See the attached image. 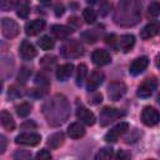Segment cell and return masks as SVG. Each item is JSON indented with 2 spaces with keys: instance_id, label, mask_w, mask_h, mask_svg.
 I'll use <instances>...</instances> for the list:
<instances>
[{
  "instance_id": "ffe728a7",
  "label": "cell",
  "mask_w": 160,
  "mask_h": 160,
  "mask_svg": "<svg viewBox=\"0 0 160 160\" xmlns=\"http://www.w3.org/2000/svg\"><path fill=\"white\" fill-rule=\"evenodd\" d=\"M0 121H1V125L5 130L8 131H12L15 129V121L11 116V114L6 110H2L1 114H0Z\"/></svg>"
},
{
  "instance_id": "4dcf8cb0",
  "label": "cell",
  "mask_w": 160,
  "mask_h": 160,
  "mask_svg": "<svg viewBox=\"0 0 160 160\" xmlns=\"http://www.w3.org/2000/svg\"><path fill=\"white\" fill-rule=\"evenodd\" d=\"M18 4V0H0V9L2 11H10Z\"/></svg>"
},
{
  "instance_id": "44dd1931",
  "label": "cell",
  "mask_w": 160,
  "mask_h": 160,
  "mask_svg": "<svg viewBox=\"0 0 160 160\" xmlns=\"http://www.w3.org/2000/svg\"><path fill=\"white\" fill-rule=\"evenodd\" d=\"M68 135L71 139H80V138H82L85 135V129H84V126L81 124L72 122L68 128Z\"/></svg>"
},
{
  "instance_id": "484cf974",
  "label": "cell",
  "mask_w": 160,
  "mask_h": 160,
  "mask_svg": "<svg viewBox=\"0 0 160 160\" xmlns=\"http://www.w3.org/2000/svg\"><path fill=\"white\" fill-rule=\"evenodd\" d=\"M105 44L112 49V50H119L120 46H119V38L115 35V34H110L105 38Z\"/></svg>"
},
{
  "instance_id": "5b68a950",
  "label": "cell",
  "mask_w": 160,
  "mask_h": 160,
  "mask_svg": "<svg viewBox=\"0 0 160 160\" xmlns=\"http://www.w3.org/2000/svg\"><path fill=\"white\" fill-rule=\"evenodd\" d=\"M156 88H158V80H156V78H154V76L146 78L140 84V86L138 88V92L136 94H138L139 98H149L154 92V90H156Z\"/></svg>"
},
{
  "instance_id": "52a82bcc",
  "label": "cell",
  "mask_w": 160,
  "mask_h": 160,
  "mask_svg": "<svg viewBox=\"0 0 160 160\" xmlns=\"http://www.w3.org/2000/svg\"><path fill=\"white\" fill-rule=\"evenodd\" d=\"M126 94V85L122 81H114L108 86V95L110 100L118 101Z\"/></svg>"
},
{
  "instance_id": "8992f818",
  "label": "cell",
  "mask_w": 160,
  "mask_h": 160,
  "mask_svg": "<svg viewBox=\"0 0 160 160\" xmlns=\"http://www.w3.org/2000/svg\"><path fill=\"white\" fill-rule=\"evenodd\" d=\"M141 121L146 126H155L160 121V114L155 108L145 106L141 112Z\"/></svg>"
},
{
  "instance_id": "d6986e66",
  "label": "cell",
  "mask_w": 160,
  "mask_h": 160,
  "mask_svg": "<svg viewBox=\"0 0 160 160\" xmlns=\"http://www.w3.org/2000/svg\"><path fill=\"white\" fill-rule=\"evenodd\" d=\"M72 32L71 28L65 26V25H52L51 26V34L56 38V39H66L70 34Z\"/></svg>"
},
{
  "instance_id": "8d00e7d4",
  "label": "cell",
  "mask_w": 160,
  "mask_h": 160,
  "mask_svg": "<svg viewBox=\"0 0 160 160\" xmlns=\"http://www.w3.org/2000/svg\"><path fill=\"white\" fill-rule=\"evenodd\" d=\"M82 38H85L88 42H95V41H96V36H95L92 32H90V31L84 32V34H82Z\"/></svg>"
},
{
  "instance_id": "9a60e30c",
  "label": "cell",
  "mask_w": 160,
  "mask_h": 160,
  "mask_svg": "<svg viewBox=\"0 0 160 160\" xmlns=\"http://www.w3.org/2000/svg\"><path fill=\"white\" fill-rule=\"evenodd\" d=\"M44 26H45V21L44 20L35 19V20H31V21L26 22V25H25V32L29 36H34V35L39 34L40 31H42Z\"/></svg>"
},
{
  "instance_id": "74e56055",
  "label": "cell",
  "mask_w": 160,
  "mask_h": 160,
  "mask_svg": "<svg viewBox=\"0 0 160 160\" xmlns=\"http://www.w3.org/2000/svg\"><path fill=\"white\" fill-rule=\"evenodd\" d=\"M35 129L36 128V124L34 122V121H30V120H28V121H25V122H22L21 124V129Z\"/></svg>"
},
{
  "instance_id": "f6af8a7d",
  "label": "cell",
  "mask_w": 160,
  "mask_h": 160,
  "mask_svg": "<svg viewBox=\"0 0 160 160\" xmlns=\"http://www.w3.org/2000/svg\"><path fill=\"white\" fill-rule=\"evenodd\" d=\"M96 1H98V0H86V2H88V4H95Z\"/></svg>"
},
{
  "instance_id": "e0dca14e",
  "label": "cell",
  "mask_w": 160,
  "mask_h": 160,
  "mask_svg": "<svg viewBox=\"0 0 160 160\" xmlns=\"http://www.w3.org/2000/svg\"><path fill=\"white\" fill-rule=\"evenodd\" d=\"M135 45V38L131 34H125L119 38V46L124 52H128Z\"/></svg>"
},
{
  "instance_id": "7402d4cb",
  "label": "cell",
  "mask_w": 160,
  "mask_h": 160,
  "mask_svg": "<svg viewBox=\"0 0 160 160\" xmlns=\"http://www.w3.org/2000/svg\"><path fill=\"white\" fill-rule=\"evenodd\" d=\"M62 144H64V134L61 131L50 135L49 139H48V145L52 149H56V148L61 146Z\"/></svg>"
},
{
  "instance_id": "ee69618b",
  "label": "cell",
  "mask_w": 160,
  "mask_h": 160,
  "mask_svg": "<svg viewBox=\"0 0 160 160\" xmlns=\"http://www.w3.org/2000/svg\"><path fill=\"white\" fill-rule=\"evenodd\" d=\"M156 65H158V68L160 69V55L156 56Z\"/></svg>"
},
{
  "instance_id": "7bdbcfd3",
  "label": "cell",
  "mask_w": 160,
  "mask_h": 160,
  "mask_svg": "<svg viewBox=\"0 0 160 160\" xmlns=\"http://www.w3.org/2000/svg\"><path fill=\"white\" fill-rule=\"evenodd\" d=\"M50 1H51V0H40V2H41V4H44V5H49V4H50Z\"/></svg>"
},
{
  "instance_id": "ba28073f",
  "label": "cell",
  "mask_w": 160,
  "mask_h": 160,
  "mask_svg": "<svg viewBox=\"0 0 160 160\" xmlns=\"http://www.w3.org/2000/svg\"><path fill=\"white\" fill-rule=\"evenodd\" d=\"M128 130H129V124L125 122V121H121L120 124L115 125L110 131H108V132L105 134L104 140L108 141V142H115V141H118V139H119L121 135H124Z\"/></svg>"
},
{
  "instance_id": "60d3db41",
  "label": "cell",
  "mask_w": 160,
  "mask_h": 160,
  "mask_svg": "<svg viewBox=\"0 0 160 160\" xmlns=\"http://www.w3.org/2000/svg\"><path fill=\"white\" fill-rule=\"evenodd\" d=\"M9 95H10V96H20V95H21V92H20V91H18L15 86H11V88L9 89Z\"/></svg>"
},
{
  "instance_id": "3957f363",
  "label": "cell",
  "mask_w": 160,
  "mask_h": 160,
  "mask_svg": "<svg viewBox=\"0 0 160 160\" xmlns=\"http://www.w3.org/2000/svg\"><path fill=\"white\" fill-rule=\"evenodd\" d=\"M125 112L121 111L120 109H116V108H110V106H106L101 110L100 112V125L101 126H106L109 125L110 122H112L114 120L116 119H120L121 116H124Z\"/></svg>"
},
{
  "instance_id": "b9f144b4",
  "label": "cell",
  "mask_w": 160,
  "mask_h": 160,
  "mask_svg": "<svg viewBox=\"0 0 160 160\" xmlns=\"http://www.w3.org/2000/svg\"><path fill=\"white\" fill-rule=\"evenodd\" d=\"M116 158H119V159H122V158H129V155H128V154H124L122 151H119V154L116 155Z\"/></svg>"
},
{
  "instance_id": "d590c367",
  "label": "cell",
  "mask_w": 160,
  "mask_h": 160,
  "mask_svg": "<svg viewBox=\"0 0 160 160\" xmlns=\"http://www.w3.org/2000/svg\"><path fill=\"white\" fill-rule=\"evenodd\" d=\"M101 100H102V95L101 94H99V92H96L95 95H92L91 98H90V104H92V105H96V104H99V102H101Z\"/></svg>"
},
{
  "instance_id": "277c9868",
  "label": "cell",
  "mask_w": 160,
  "mask_h": 160,
  "mask_svg": "<svg viewBox=\"0 0 160 160\" xmlns=\"http://www.w3.org/2000/svg\"><path fill=\"white\" fill-rule=\"evenodd\" d=\"M19 25L16 24L15 20L9 19V18H2L1 19V34L6 39H12L19 34Z\"/></svg>"
},
{
  "instance_id": "f35d334b",
  "label": "cell",
  "mask_w": 160,
  "mask_h": 160,
  "mask_svg": "<svg viewBox=\"0 0 160 160\" xmlns=\"http://www.w3.org/2000/svg\"><path fill=\"white\" fill-rule=\"evenodd\" d=\"M5 148H6V139L4 135H1L0 136V154H4Z\"/></svg>"
},
{
  "instance_id": "2e32d148",
  "label": "cell",
  "mask_w": 160,
  "mask_h": 160,
  "mask_svg": "<svg viewBox=\"0 0 160 160\" xmlns=\"http://www.w3.org/2000/svg\"><path fill=\"white\" fill-rule=\"evenodd\" d=\"M159 32H160V21L155 20V21H151L144 26L140 36L142 39H150V38H154L155 35H158Z\"/></svg>"
},
{
  "instance_id": "9c48e42d",
  "label": "cell",
  "mask_w": 160,
  "mask_h": 160,
  "mask_svg": "<svg viewBox=\"0 0 160 160\" xmlns=\"http://www.w3.org/2000/svg\"><path fill=\"white\" fill-rule=\"evenodd\" d=\"M41 140V136L36 132H22L15 138V142L20 145L28 146H36Z\"/></svg>"
},
{
  "instance_id": "30bf717a",
  "label": "cell",
  "mask_w": 160,
  "mask_h": 160,
  "mask_svg": "<svg viewBox=\"0 0 160 160\" xmlns=\"http://www.w3.org/2000/svg\"><path fill=\"white\" fill-rule=\"evenodd\" d=\"M91 60L95 65L98 66H104V65H108L110 61H111V56L110 54L106 51V50H102V49H96L92 51L91 54Z\"/></svg>"
},
{
  "instance_id": "ab89813d",
  "label": "cell",
  "mask_w": 160,
  "mask_h": 160,
  "mask_svg": "<svg viewBox=\"0 0 160 160\" xmlns=\"http://www.w3.org/2000/svg\"><path fill=\"white\" fill-rule=\"evenodd\" d=\"M62 14H64V6L60 5V4H58L56 8H55V15L56 16H61Z\"/></svg>"
},
{
  "instance_id": "cb8c5ba5",
  "label": "cell",
  "mask_w": 160,
  "mask_h": 160,
  "mask_svg": "<svg viewBox=\"0 0 160 160\" xmlns=\"http://www.w3.org/2000/svg\"><path fill=\"white\" fill-rule=\"evenodd\" d=\"M55 64H56V58H55L54 55H46V56H44V58L40 60V65H41V68L45 69V70L51 69Z\"/></svg>"
},
{
  "instance_id": "4316f807",
  "label": "cell",
  "mask_w": 160,
  "mask_h": 160,
  "mask_svg": "<svg viewBox=\"0 0 160 160\" xmlns=\"http://www.w3.org/2000/svg\"><path fill=\"white\" fill-rule=\"evenodd\" d=\"M88 74V68L85 64H80L78 66V72H76V84L78 85H81L82 81L85 80V76Z\"/></svg>"
},
{
  "instance_id": "f546056e",
  "label": "cell",
  "mask_w": 160,
  "mask_h": 160,
  "mask_svg": "<svg viewBox=\"0 0 160 160\" xmlns=\"http://www.w3.org/2000/svg\"><path fill=\"white\" fill-rule=\"evenodd\" d=\"M112 156V148L110 146H106V148H102L98 154H96V159H101V160H106V159H110Z\"/></svg>"
},
{
  "instance_id": "7c38bea8",
  "label": "cell",
  "mask_w": 160,
  "mask_h": 160,
  "mask_svg": "<svg viewBox=\"0 0 160 160\" xmlns=\"http://www.w3.org/2000/svg\"><path fill=\"white\" fill-rule=\"evenodd\" d=\"M19 54L24 60H31L36 56V49L31 42L24 40L19 46Z\"/></svg>"
},
{
  "instance_id": "83f0119b",
  "label": "cell",
  "mask_w": 160,
  "mask_h": 160,
  "mask_svg": "<svg viewBox=\"0 0 160 160\" xmlns=\"http://www.w3.org/2000/svg\"><path fill=\"white\" fill-rule=\"evenodd\" d=\"M82 18H84V20H85L88 24H92V22H95V20H96V14H95V11H94L92 9L86 8V9H84V11H82Z\"/></svg>"
},
{
  "instance_id": "bcb514c9",
  "label": "cell",
  "mask_w": 160,
  "mask_h": 160,
  "mask_svg": "<svg viewBox=\"0 0 160 160\" xmlns=\"http://www.w3.org/2000/svg\"><path fill=\"white\" fill-rule=\"evenodd\" d=\"M158 102L160 104V95H159V98H158Z\"/></svg>"
},
{
  "instance_id": "603a6c76",
  "label": "cell",
  "mask_w": 160,
  "mask_h": 160,
  "mask_svg": "<svg viewBox=\"0 0 160 160\" xmlns=\"http://www.w3.org/2000/svg\"><path fill=\"white\" fill-rule=\"evenodd\" d=\"M38 44H39V46L42 49V50H51L52 48H54V45H55V41L50 38V36H41L40 39H39V41H38Z\"/></svg>"
},
{
  "instance_id": "836d02e7",
  "label": "cell",
  "mask_w": 160,
  "mask_h": 160,
  "mask_svg": "<svg viewBox=\"0 0 160 160\" xmlns=\"http://www.w3.org/2000/svg\"><path fill=\"white\" fill-rule=\"evenodd\" d=\"M36 159H40V160H48V159H51V154H50L46 149H42V150H40V151L36 154Z\"/></svg>"
},
{
  "instance_id": "4fadbf2b",
  "label": "cell",
  "mask_w": 160,
  "mask_h": 160,
  "mask_svg": "<svg viewBox=\"0 0 160 160\" xmlns=\"http://www.w3.org/2000/svg\"><path fill=\"white\" fill-rule=\"evenodd\" d=\"M76 118L81 122H84L85 125L91 126V125L95 124V115L89 109H86L85 106H79L78 108V110H76Z\"/></svg>"
},
{
  "instance_id": "ac0fdd59",
  "label": "cell",
  "mask_w": 160,
  "mask_h": 160,
  "mask_svg": "<svg viewBox=\"0 0 160 160\" xmlns=\"http://www.w3.org/2000/svg\"><path fill=\"white\" fill-rule=\"evenodd\" d=\"M72 70H74V65L72 64H64V65L59 66L56 69V78H58V80L66 81L71 76Z\"/></svg>"
},
{
  "instance_id": "1f68e13d",
  "label": "cell",
  "mask_w": 160,
  "mask_h": 160,
  "mask_svg": "<svg viewBox=\"0 0 160 160\" xmlns=\"http://www.w3.org/2000/svg\"><path fill=\"white\" fill-rule=\"evenodd\" d=\"M148 15L151 18H156L160 15V4L159 2H151L148 8Z\"/></svg>"
},
{
  "instance_id": "d6a6232c",
  "label": "cell",
  "mask_w": 160,
  "mask_h": 160,
  "mask_svg": "<svg viewBox=\"0 0 160 160\" xmlns=\"http://www.w3.org/2000/svg\"><path fill=\"white\" fill-rule=\"evenodd\" d=\"M30 74H31L30 69H28V68H22V69L20 70V72H19L18 80H19L21 84H24V82H26V80L30 78Z\"/></svg>"
},
{
  "instance_id": "8fae6325",
  "label": "cell",
  "mask_w": 160,
  "mask_h": 160,
  "mask_svg": "<svg viewBox=\"0 0 160 160\" xmlns=\"http://www.w3.org/2000/svg\"><path fill=\"white\" fill-rule=\"evenodd\" d=\"M148 65H149V59H148L146 56L136 58V59L131 62V65H130V68H129V72H130L131 75L136 76V75L141 74V72L148 68Z\"/></svg>"
},
{
  "instance_id": "d4e9b609",
  "label": "cell",
  "mask_w": 160,
  "mask_h": 160,
  "mask_svg": "<svg viewBox=\"0 0 160 160\" xmlns=\"http://www.w3.org/2000/svg\"><path fill=\"white\" fill-rule=\"evenodd\" d=\"M31 112V105L29 102H21L20 105L16 106V114L20 118H26Z\"/></svg>"
},
{
  "instance_id": "7a4b0ae2",
  "label": "cell",
  "mask_w": 160,
  "mask_h": 160,
  "mask_svg": "<svg viewBox=\"0 0 160 160\" xmlns=\"http://www.w3.org/2000/svg\"><path fill=\"white\" fill-rule=\"evenodd\" d=\"M61 54L68 59H76V58L82 56L84 48L79 40L71 39L64 42V45L61 46Z\"/></svg>"
},
{
  "instance_id": "6da1fadb",
  "label": "cell",
  "mask_w": 160,
  "mask_h": 160,
  "mask_svg": "<svg viewBox=\"0 0 160 160\" xmlns=\"http://www.w3.org/2000/svg\"><path fill=\"white\" fill-rule=\"evenodd\" d=\"M141 16V4L139 0H121L114 15V20L120 26H134Z\"/></svg>"
},
{
  "instance_id": "5bb4252c",
  "label": "cell",
  "mask_w": 160,
  "mask_h": 160,
  "mask_svg": "<svg viewBox=\"0 0 160 160\" xmlns=\"http://www.w3.org/2000/svg\"><path fill=\"white\" fill-rule=\"evenodd\" d=\"M104 81V74L99 70L91 72L90 78L88 79V82H86V89L88 91H95Z\"/></svg>"
},
{
  "instance_id": "f1b7e54d",
  "label": "cell",
  "mask_w": 160,
  "mask_h": 160,
  "mask_svg": "<svg viewBox=\"0 0 160 160\" xmlns=\"http://www.w3.org/2000/svg\"><path fill=\"white\" fill-rule=\"evenodd\" d=\"M30 12V8H29V2L28 1H24L22 4H20V6L18 8V16L21 18V19H26L28 15Z\"/></svg>"
},
{
  "instance_id": "e575fe53",
  "label": "cell",
  "mask_w": 160,
  "mask_h": 160,
  "mask_svg": "<svg viewBox=\"0 0 160 160\" xmlns=\"http://www.w3.org/2000/svg\"><path fill=\"white\" fill-rule=\"evenodd\" d=\"M30 156H31V154L28 152V151H24V150L16 151V152L14 154V159H29Z\"/></svg>"
}]
</instances>
